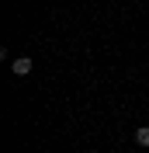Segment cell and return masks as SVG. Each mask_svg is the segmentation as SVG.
Instances as JSON below:
<instances>
[{"instance_id":"7a4b0ae2","label":"cell","mask_w":149,"mask_h":153,"mask_svg":"<svg viewBox=\"0 0 149 153\" xmlns=\"http://www.w3.org/2000/svg\"><path fill=\"white\" fill-rule=\"evenodd\" d=\"M135 146H149V125L135 129Z\"/></svg>"},{"instance_id":"6da1fadb","label":"cell","mask_w":149,"mask_h":153,"mask_svg":"<svg viewBox=\"0 0 149 153\" xmlns=\"http://www.w3.org/2000/svg\"><path fill=\"white\" fill-rule=\"evenodd\" d=\"M31 66H35V63H31L28 56H18L14 63H10V73H14V76H28V73H31Z\"/></svg>"}]
</instances>
